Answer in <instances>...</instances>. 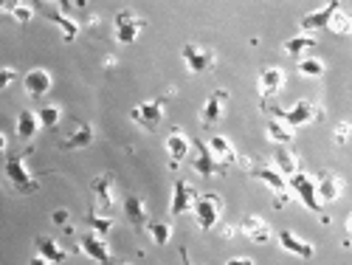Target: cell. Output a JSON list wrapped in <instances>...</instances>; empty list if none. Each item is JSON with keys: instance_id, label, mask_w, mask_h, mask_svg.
Instances as JSON below:
<instances>
[{"instance_id": "1", "label": "cell", "mask_w": 352, "mask_h": 265, "mask_svg": "<svg viewBox=\"0 0 352 265\" xmlns=\"http://www.w3.org/2000/svg\"><path fill=\"white\" fill-rule=\"evenodd\" d=\"M32 150H23V152H12L6 158V178L9 183L20 192V195H34L40 192V181L32 178L29 172H25V155H29Z\"/></svg>"}, {"instance_id": "2", "label": "cell", "mask_w": 352, "mask_h": 265, "mask_svg": "<svg viewBox=\"0 0 352 265\" xmlns=\"http://www.w3.org/2000/svg\"><path fill=\"white\" fill-rule=\"evenodd\" d=\"M262 111H268L277 122L288 124L290 130H293V127H302V124H310V122H316V119L321 116V111L316 108L313 102H307V99L296 102L293 108H262Z\"/></svg>"}, {"instance_id": "3", "label": "cell", "mask_w": 352, "mask_h": 265, "mask_svg": "<svg viewBox=\"0 0 352 265\" xmlns=\"http://www.w3.org/2000/svg\"><path fill=\"white\" fill-rule=\"evenodd\" d=\"M195 218H198V226L200 231H211L214 226L220 223V215H223V198L218 192H206V195H198L195 206Z\"/></svg>"}, {"instance_id": "4", "label": "cell", "mask_w": 352, "mask_h": 265, "mask_svg": "<svg viewBox=\"0 0 352 265\" xmlns=\"http://www.w3.org/2000/svg\"><path fill=\"white\" fill-rule=\"evenodd\" d=\"M164 104H167V96H158L152 102H141V104H135V108L130 111V119L141 130L155 132L161 127V122H164Z\"/></svg>"}, {"instance_id": "5", "label": "cell", "mask_w": 352, "mask_h": 265, "mask_svg": "<svg viewBox=\"0 0 352 265\" xmlns=\"http://www.w3.org/2000/svg\"><path fill=\"white\" fill-rule=\"evenodd\" d=\"M113 25H116V40L121 45H130V43H135V37L141 34V29H147V20L139 17V14H132L130 9H121L116 14Z\"/></svg>"}, {"instance_id": "6", "label": "cell", "mask_w": 352, "mask_h": 265, "mask_svg": "<svg viewBox=\"0 0 352 265\" xmlns=\"http://www.w3.org/2000/svg\"><path fill=\"white\" fill-rule=\"evenodd\" d=\"M180 57L186 62V68L192 71V73H206L214 68V62H218V54H214L211 48H203V45H183L180 48Z\"/></svg>"}, {"instance_id": "7", "label": "cell", "mask_w": 352, "mask_h": 265, "mask_svg": "<svg viewBox=\"0 0 352 265\" xmlns=\"http://www.w3.org/2000/svg\"><path fill=\"white\" fill-rule=\"evenodd\" d=\"M195 150H198V155H195V161H192V170H195L198 175L211 178V175H226V172H228V167L220 164L218 158H214V152L206 147V141L195 139Z\"/></svg>"}, {"instance_id": "8", "label": "cell", "mask_w": 352, "mask_h": 265, "mask_svg": "<svg viewBox=\"0 0 352 265\" xmlns=\"http://www.w3.org/2000/svg\"><path fill=\"white\" fill-rule=\"evenodd\" d=\"M226 104H228V91H226V88L211 91V96L206 99V104L200 108V124H203V130H211L214 124L223 119Z\"/></svg>"}, {"instance_id": "9", "label": "cell", "mask_w": 352, "mask_h": 265, "mask_svg": "<svg viewBox=\"0 0 352 265\" xmlns=\"http://www.w3.org/2000/svg\"><path fill=\"white\" fill-rule=\"evenodd\" d=\"M195 200H198V189H195L189 181L175 178V189H172V206H169V215H172V218H180V215H186V211H192Z\"/></svg>"}, {"instance_id": "10", "label": "cell", "mask_w": 352, "mask_h": 265, "mask_svg": "<svg viewBox=\"0 0 352 265\" xmlns=\"http://www.w3.org/2000/svg\"><path fill=\"white\" fill-rule=\"evenodd\" d=\"M79 251L88 254L91 260H96L99 265H113V254H110V249H107L104 237H99V234H93V231L79 237Z\"/></svg>"}, {"instance_id": "11", "label": "cell", "mask_w": 352, "mask_h": 265, "mask_svg": "<svg viewBox=\"0 0 352 265\" xmlns=\"http://www.w3.org/2000/svg\"><path fill=\"white\" fill-rule=\"evenodd\" d=\"M248 172H251V178H257V181L268 183V187L277 192V200H274V206H277V209H282V206L288 203V192H285V178H282L279 172L268 170V167H248Z\"/></svg>"}, {"instance_id": "12", "label": "cell", "mask_w": 352, "mask_h": 265, "mask_svg": "<svg viewBox=\"0 0 352 265\" xmlns=\"http://www.w3.org/2000/svg\"><path fill=\"white\" fill-rule=\"evenodd\" d=\"M290 187L296 189V195H299V200L305 203V209L316 211V215H321V203L316 198V187H313V181L305 175V172H296L290 175Z\"/></svg>"}, {"instance_id": "13", "label": "cell", "mask_w": 352, "mask_h": 265, "mask_svg": "<svg viewBox=\"0 0 352 265\" xmlns=\"http://www.w3.org/2000/svg\"><path fill=\"white\" fill-rule=\"evenodd\" d=\"M113 183H116L113 172H102V175H96V178L91 181V192H93L96 203H99L104 211L113 209Z\"/></svg>"}, {"instance_id": "14", "label": "cell", "mask_w": 352, "mask_h": 265, "mask_svg": "<svg viewBox=\"0 0 352 265\" xmlns=\"http://www.w3.org/2000/svg\"><path fill=\"white\" fill-rule=\"evenodd\" d=\"M316 187V198H318V203L324 200V203H333V200H338L341 198V178L336 175V172H318V183H313Z\"/></svg>"}, {"instance_id": "15", "label": "cell", "mask_w": 352, "mask_h": 265, "mask_svg": "<svg viewBox=\"0 0 352 265\" xmlns=\"http://www.w3.org/2000/svg\"><path fill=\"white\" fill-rule=\"evenodd\" d=\"M124 218L135 231H144V226L150 223V211L144 206V200L139 195H127L124 198Z\"/></svg>"}, {"instance_id": "16", "label": "cell", "mask_w": 352, "mask_h": 265, "mask_svg": "<svg viewBox=\"0 0 352 265\" xmlns=\"http://www.w3.org/2000/svg\"><path fill=\"white\" fill-rule=\"evenodd\" d=\"M189 147H192V141H189L183 132H180V127H175L169 136H167V152H169V170H178L180 167V161L189 155Z\"/></svg>"}, {"instance_id": "17", "label": "cell", "mask_w": 352, "mask_h": 265, "mask_svg": "<svg viewBox=\"0 0 352 265\" xmlns=\"http://www.w3.org/2000/svg\"><path fill=\"white\" fill-rule=\"evenodd\" d=\"M23 88L32 99H43L48 91H51V73L43 71V68H34L23 76Z\"/></svg>"}, {"instance_id": "18", "label": "cell", "mask_w": 352, "mask_h": 265, "mask_svg": "<svg viewBox=\"0 0 352 265\" xmlns=\"http://www.w3.org/2000/svg\"><path fill=\"white\" fill-rule=\"evenodd\" d=\"M239 234L246 237V240H251V243H270V237H274V231H270V226L265 223V220H259V218H254V215H248L246 220H242V226H239Z\"/></svg>"}, {"instance_id": "19", "label": "cell", "mask_w": 352, "mask_h": 265, "mask_svg": "<svg viewBox=\"0 0 352 265\" xmlns=\"http://www.w3.org/2000/svg\"><path fill=\"white\" fill-rule=\"evenodd\" d=\"M285 85V71L282 68H265L259 73V96H262V104H268V99L279 93Z\"/></svg>"}, {"instance_id": "20", "label": "cell", "mask_w": 352, "mask_h": 265, "mask_svg": "<svg viewBox=\"0 0 352 265\" xmlns=\"http://www.w3.org/2000/svg\"><path fill=\"white\" fill-rule=\"evenodd\" d=\"M279 246L285 249V251H290V254H296V257H302V260H313L316 257V249H313V243H307V240H302L299 234H293V231H279Z\"/></svg>"}, {"instance_id": "21", "label": "cell", "mask_w": 352, "mask_h": 265, "mask_svg": "<svg viewBox=\"0 0 352 265\" xmlns=\"http://www.w3.org/2000/svg\"><path fill=\"white\" fill-rule=\"evenodd\" d=\"M338 9H341V3H338V0H333V3L321 6V9L310 12V14H305V17H302V29H305V32H318V29H327L330 17H333Z\"/></svg>"}, {"instance_id": "22", "label": "cell", "mask_w": 352, "mask_h": 265, "mask_svg": "<svg viewBox=\"0 0 352 265\" xmlns=\"http://www.w3.org/2000/svg\"><path fill=\"white\" fill-rule=\"evenodd\" d=\"M93 136H96V132H93V124L82 122V124H79V127L71 132L68 139H62V141H60V150H62V152H71V150H85V147H91V144H93Z\"/></svg>"}, {"instance_id": "23", "label": "cell", "mask_w": 352, "mask_h": 265, "mask_svg": "<svg viewBox=\"0 0 352 265\" xmlns=\"http://www.w3.org/2000/svg\"><path fill=\"white\" fill-rule=\"evenodd\" d=\"M37 9H43L45 12V17L54 23V25H60V32H62V40L65 43H73L76 40V34H79V23L76 20H71L68 14H62L60 9H51V6H37Z\"/></svg>"}, {"instance_id": "24", "label": "cell", "mask_w": 352, "mask_h": 265, "mask_svg": "<svg viewBox=\"0 0 352 265\" xmlns=\"http://www.w3.org/2000/svg\"><path fill=\"white\" fill-rule=\"evenodd\" d=\"M34 249H37V254L45 257L48 262H65V260H68V251L60 249L57 240H51V237H45V234L34 237Z\"/></svg>"}, {"instance_id": "25", "label": "cell", "mask_w": 352, "mask_h": 265, "mask_svg": "<svg viewBox=\"0 0 352 265\" xmlns=\"http://www.w3.org/2000/svg\"><path fill=\"white\" fill-rule=\"evenodd\" d=\"M211 152H214V158H218L220 164H226V167H231L234 161H237V150L231 147V141L228 139H223V136H211V141L206 144Z\"/></svg>"}, {"instance_id": "26", "label": "cell", "mask_w": 352, "mask_h": 265, "mask_svg": "<svg viewBox=\"0 0 352 265\" xmlns=\"http://www.w3.org/2000/svg\"><path fill=\"white\" fill-rule=\"evenodd\" d=\"M37 130H40L37 113H34V111H20V116H17V139L32 141Z\"/></svg>"}, {"instance_id": "27", "label": "cell", "mask_w": 352, "mask_h": 265, "mask_svg": "<svg viewBox=\"0 0 352 265\" xmlns=\"http://www.w3.org/2000/svg\"><path fill=\"white\" fill-rule=\"evenodd\" d=\"M316 45H318L316 37H310V34H299V37L285 40V54L293 57V60H302L305 51H307V48H316Z\"/></svg>"}, {"instance_id": "28", "label": "cell", "mask_w": 352, "mask_h": 265, "mask_svg": "<svg viewBox=\"0 0 352 265\" xmlns=\"http://www.w3.org/2000/svg\"><path fill=\"white\" fill-rule=\"evenodd\" d=\"M144 229L150 231V237H152L155 246H167L169 237H172V223H169V220H150Z\"/></svg>"}, {"instance_id": "29", "label": "cell", "mask_w": 352, "mask_h": 265, "mask_svg": "<svg viewBox=\"0 0 352 265\" xmlns=\"http://www.w3.org/2000/svg\"><path fill=\"white\" fill-rule=\"evenodd\" d=\"M0 12L12 14L20 25H25V23L34 17V6H32V3H20V0H14V3H0Z\"/></svg>"}, {"instance_id": "30", "label": "cell", "mask_w": 352, "mask_h": 265, "mask_svg": "<svg viewBox=\"0 0 352 265\" xmlns=\"http://www.w3.org/2000/svg\"><path fill=\"white\" fill-rule=\"evenodd\" d=\"M274 161L282 170V175H296V172H299V158H296L290 150H285V147H279L274 152Z\"/></svg>"}, {"instance_id": "31", "label": "cell", "mask_w": 352, "mask_h": 265, "mask_svg": "<svg viewBox=\"0 0 352 265\" xmlns=\"http://www.w3.org/2000/svg\"><path fill=\"white\" fill-rule=\"evenodd\" d=\"M60 119H62V111L57 108V104H45V108L37 111V122H40L43 130H54L60 124Z\"/></svg>"}, {"instance_id": "32", "label": "cell", "mask_w": 352, "mask_h": 265, "mask_svg": "<svg viewBox=\"0 0 352 265\" xmlns=\"http://www.w3.org/2000/svg\"><path fill=\"white\" fill-rule=\"evenodd\" d=\"M268 136L285 147V144H290V141H293V130H290L288 124L277 122V119H270V122H268Z\"/></svg>"}, {"instance_id": "33", "label": "cell", "mask_w": 352, "mask_h": 265, "mask_svg": "<svg viewBox=\"0 0 352 265\" xmlns=\"http://www.w3.org/2000/svg\"><path fill=\"white\" fill-rule=\"evenodd\" d=\"M296 71H299L302 76H324V71H327V68H324V62L321 60H296Z\"/></svg>"}, {"instance_id": "34", "label": "cell", "mask_w": 352, "mask_h": 265, "mask_svg": "<svg viewBox=\"0 0 352 265\" xmlns=\"http://www.w3.org/2000/svg\"><path fill=\"white\" fill-rule=\"evenodd\" d=\"M85 220H88V226L93 229V234H99V237H104L107 231H110V229H113V220H110V218H99V215H96V211H93V209L88 211V218H85Z\"/></svg>"}, {"instance_id": "35", "label": "cell", "mask_w": 352, "mask_h": 265, "mask_svg": "<svg viewBox=\"0 0 352 265\" xmlns=\"http://www.w3.org/2000/svg\"><path fill=\"white\" fill-rule=\"evenodd\" d=\"M327 29L333 32V34H338V37H347L352 29H349V17L347 14H341V12H336L333 17H330V23H327Z\"/></svg>"}, {"instance_id": "36", "label": "cell", "mask_w": 352, "mask_h": 265, "mask_svg": "<svg viewBox=\"0 0 352 265\" xmlns=\"http://www.w3.org/2000/svg\"><path fill=\"white\" fill-rule=\"evenodd\" d=\"M14 82H17V71L14 68H0V91H6Z\"/></svg>"}, {"instance_id": "37", "label": "cell", "mask_w": 352, "mask_h": 265, "mask_svg": "<svg viewBox=\"0 0 352 265\" xmlns=\"http://www.w3.org/2000/svg\"><path fill=\"white\" fill-rule=\"evenodd\" d=\"M347 139H349V122H341L338 127H336V144H347Z\"/></svg>"}, {"instance_id": "38", "label": "cell", "mask_w": 352, "mask_h": 265, "mask_svg": "<svg viewBox=\"0 0 352 265\" xmlns=\"http://www.w3.org/2000/svg\"><path fill=\"white\" fill-rule=\"evenodd\" d=\"M51 220L57 223V226H65V223H68V211H65V209H57V211L51 215Z\"/></svg>"}, {"instance_id": "39", "label": "cell", "mask_w": 352, "mask_h": 265, "mask_svg": "<svg viewBox=\"0 0 352 265\" xmlns=\"http://www.w3.org/2000/svg\"><path fill=\"white\" fill-rule=\"evenodd\" d=\"M226 265H254V260L251 257H231Z\"/></svg>"}, {"instance_id": "40", "label": "cell", "mask_w": 352, "mask_h": 265, "mask_svg": "<svg viewBox=\"0 0 352 265\" xmlns=\"http://www.w3.org/2000/svg\"><path fill=\"white\" fill-rule=\"evenodd\" d=\"M29 265H51V262H48L45 257H40V254H34V257L29 260Z\"/></svg>"}, {"instance_id": "41", "label": "cell", "mask_w": 352, "mask_h": 265, "mask_svg": "<svg viewBox=\"0 0 352 265\" xmlns=\"http://www.w3.org/2000/svg\"><path fill=\"white\" fill-rule=\"evenodd\" d=\"M3 152H6V136L0 132V155H3Z\"/></svg>"}, {"instance_id": "42", "label": "cell", "mask_w": 352, "mask_h": 265, "mask_svg": "<svg viewBox=\"0 0 352 265\" xmlns=\"http://www.w3.org/2000/svg\"><path fill=\"white\" fill-rule=\"evenodd\" d=\"M180 260H183V265H192V262H189V254H186V249H180Z\"/></svg>"}, {"instance_id": "43", "label": "cell", "mask_w": 352, "mask_h": 265, "mask_svg": "<svg viewBox=\"0 0 352 265\" xmlns=\"http://www.w3.org/2000/svg\"><path fill=\"white\" fill-rule=\"evenodd\" d=\"M113 265H130V262H113Z\"/></svg>"}]
</instances>
